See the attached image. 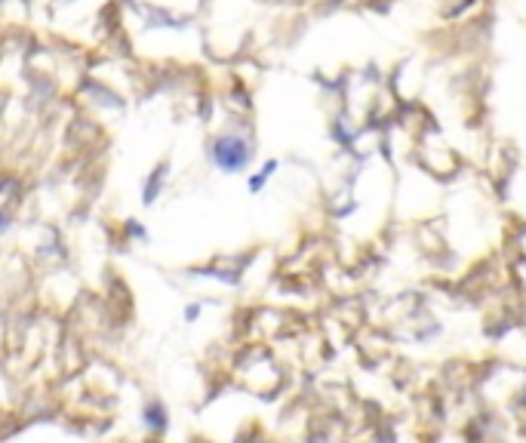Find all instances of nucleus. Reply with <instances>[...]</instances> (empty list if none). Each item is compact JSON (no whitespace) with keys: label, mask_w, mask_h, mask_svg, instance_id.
Masks as SVG:
<instances>
[{"label":"nucleus","mask_w":526,"mask_h":443,"mask_svg":"<svg viewBox=\"0 0 526 443\" xmlns=\"http://www.w3.org/2000/svg\"><path fill=\"white\" fill-rule=\"evenodd\" d=\"M252 157H256V145H252V139H247L243 133L228 130V133H219L216 139L210 142V163L225 175L247 173Z\"/></svg>","instance_id":"obj_1"},{"label":"nucleus","mask_w":526,"mask_h":443,"mask_svg":"<svg viewBox=\"0 0 526 443\" xmlns=\"http://www.w3.org/2000/svg\"><path fill=\"white\" fill-rule=\"evenodd\" d=\"M142 425H145V431H148L151 437H163L170 431V425H172L170 407L160 397H148V400H145V407H142Z\"/></svg>","instance_id":"obj_2"},{"label":"nucleus","mask_w":526,"mask_h":443,"mask_svg":"<svg viewBox=\"0 0 526 443\" xmlns=\"http://www.w3.org/2000/svg\"><path fill=\"white\" fill-rule=\"evenodd\" d=\"M163 185H167V163H160L158 170L148 175V182H145V188H142V203L148 206V203L158 200L160 191H163Z\"/></svg>","instance_id":"obj_3"},{"label":"nucleus","mask_w":526,"mask_h":443,"mask_svg":"<svg viewBox=\"0 0 526 443\" xmlns=\"http://www.w3.org/2000/svg\"><path fill=\"white\" fill-rule=\"evenodd\" d=\"M277 166H280V161H265V163H262V170H259V173H252L249 179H247L249 194H262V191H265V185H268L271 179H274Z\"/></svg>","instance_id":"obj_4"},{"label":"nucleus","mask_w":526,"mask_h":443,"mask_svg":"<svg viewBox=\"0 0 526 443\" xmlns=\"http://www.w3.org/2000/svg\"><path fill=\"white\" fill-rule=\"evenodd\" d=\"M200 314H203V305L200 302H188V305H185V323H197Z\"/></svg>","instance_id":"obj_5"}]
</instances>
